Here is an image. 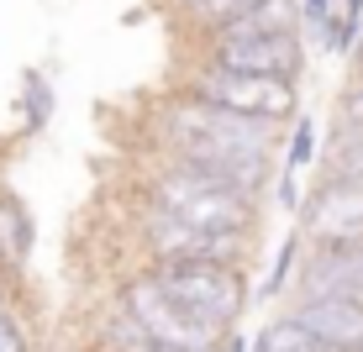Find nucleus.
Returning a JSON list of instances; mask_svg holds the SVG:
<instances>
[{
  "mask_svg": "<svg viewBox=\"0 0 363 352\" xmlns=\"http://www.w3.org/2000/svg\"><path fill=\"white\" fill-rule=\"evenodd\" d=\"M143 205L164 210L190 232H211V237H253V226H258L253 195H237L227 184L206 179V174L179 169V163H158V174H147Z\"/></svg>",
  "mask_w": 363,
  "mask_h": 352,
  "instance_id": "nucleus-1",
  "label": "nucleus"
},
{
  "mask_svg": "<svg viewBox=\"0 0 363 352\" xmlns=\"http://www.w3.org/2000/svg\"><path fill=\"white\" fill-rule=\"evenodd\" d=\"M147 273H153V284L164 289V295L195 326H206L211 336L237 331L247 300H253V289H247V268H237V263L179 258V263H147Z\"/></svg>",
  "mask_w": 363,
  "mask_h": 352,
  "instance_id": "nucleus-2",
  "label": "nucleus"
},
{
  "mask_svg": "<svg viewBox=\"0 0 363 352\" xmlns=\"http://www.w3.org/2000/svg\"><path fill=\"white\" fill-rule=\"evenodd\" d=\"M284 127L242 121L232 110L200 106L195 95H174L158 106V147H242V153H274Z\"/></svg>",
  "mask_w": 363,
  "mask_h": 352,
  "instance_id": "nucleus-3",
  "label": "nucleus"
},
{
  "mask_svg": "<svg viewBox=\"0 0 363 352\" xmlns=\"http://www.w3.org/2000/svg\"><path fill=\"white\" fill-rule=\"evenodd\" d=\"M184 95H195L200 106L232 110V116H242V121H264V127H284V121L300 116L295 84H279V79H247V74H227V69H211V64H200V69L190 74Z\"/></svg>",
  "mask_w": 363,
  "mask_h": 352,
  "instance_id": "nucleus-4",
  "label": "nucleus"
},
{
  "mask_svg": "<svg viewBox=\"0 0 363 352\" xmlns=\"http://www.w3.org/2000/svg\"><path fill=\"white\" fill-rule=\"evenodd\" d=\"M116 305L127 310L137 326H143V336H147L153 347H190V352H200V347H216V342H221V336H211L206 326H195L190 316H184L164 289L153 284V273H147V268L132 273V279H121Z\"/></svg>",
  "mask_w": 363,
  "mask_h": 352,
  "instance_id": "nucleus-5",
  "label": "nucleus"
},
{
  "mask_svg": "<svg viewBox=\"0 0 363 352\" xmlns=\"http://www.w3.org/2000/svg\"><path fill=\"white\" fill-rule=\"evenodd\" d=\"M295 232L306 247H363V184H311L300 195Z\"/></svg>",
  "mask_w": 363,
  "mask_h": 352,
  "instance_id": "nucleus-6",
  "label": "nucleus"
},
{
  "mask_svg": "<svg viewBox=\"0 0 363 352\" xmlns=\"http://www.w3.org/2000/svg\"><path fill=\"white\" fill-rule=\"evenodd\" d=\"M200 64L227 69V74H247V79H279L295 84L306 74V42L300 32L284 37H242V42H206V58Z\"/></svg>",
  "mask_w": 363,
  "mask_h": 352,
  "instance_id": "nucleus-7",
  "label": "nucleus"
},
{
  "mask_svg": "<svg viewBox=\"0 0 363 352\" xmlns=\"http://www.w3.org/2000/svg\"><path fill=\"white\" fill-rule=\"evenodd\" d=\"M295 300H363V247H311L295 268Z\"/></svg>",
  "mask_w": 363,
  "mask_h": 352,
  "instance_id": "nucleus-8",
  "label": "nucleus"
},
{
  "mask_svg": "<svg viewBox=\"0 0 363 352\" xmlns=\"http://www.w3.org/2000/svg\"><path fill=\"white\" fill-rule=\"evenodd\" d=\"M290 321H300L327 352H358L363 342V300H295Z\"/></svg>",
  "mask_w": 363,
  "mask_h": 352,
  "instance_id": "nucleus-9",
  "label": "nucleus"
},
{
  "mask_svg": "<svg viewBox=\"0 0 363 352\" xmlns=\"http://www.w3.org/2000/svg\"><path fill=\"white\" fill-rule=\"evenodd\" d=\"M32 242H37V226H32V210L21 205L16 195H0V273L16 279L32 258Z\"/></svg>",
  "mask_w": 363,
  "mask_h": 352,
  "instance_id": "nucleus-10",
  "label": "nucleus"
},
{
  "mask_svg": "<svg viewBox=\"0 0 363 352\" xmlns=\"http://www.w3.org/2000/svg\"><path fill=\"white\" fill-rule=\"evenodd\" d=\"M316 163H321V179L327 184H363V132L332 121V137L316 153Z\"/></svg>",
  "mask_w": 363,
  "mask_h": 352,
  "instance_id": "nucleus-11",
  "label": "nucleus"
},
{
  "mask_svg": "<svg viewBox=\"0 0 363 352\" xmlns=\"http://www.w3.org/2000/svg\"><path fill=\"white\" fill-rule=\"evenodd\" d=\"M90 347H100V352H147L153 342L143 336V326H137L127 310L111 300L106 310H100V321H95V342Z\"/></svg>",
  "mask_w": 363,
  "mask_h": 352,
  "instance_id": "nucleus-12",
  "label": "nucleus"
},
{
  "mask_svg": "<svg viewBox=\"0 0 363 352\" xmlns=\"http://www.w3.org/2000/svg\"><path fill=\"white\" fill-rule=\"evenodd\" d=\"M258 0H195V6H184V27L200 32V42H206L211 32H221L227 21H237L242 11H253Z\"/></svg>",
  "mask_w": 363,
  "mask_h": 352,
  "instance_id": "nucleus-13",
  "label": "nucleus"
},
{
  "mask_svg": "<svg viewBox=\"0 0 363 352\" xmlns=\"http://www.w3.org/2000/svg\"><path fill=\"white\" fill-rule=\"evenodd\" d=\"M48 121H53V84H48L43 69H27L21 74V127L43 132Z\"/></svg>",
  "mask_w": 363,
  "mask_h": 352,
  "instance_id": "nucleus-14",
  "label": "nucleus"
},
{
  "mask_svg": "<svg viewBox=\"0 0 363 352\" xmlns=\"http://www.w3.org/2000/svg\"><path fill=\"white\" fill-rule=\"evenodd\" d=\"M253 352H327V347H321V342H316V336H311L300 321L279 316V321H269L264 331H258Z\"/></svg>",
  "mask_w": 363,
  "mask_h": 352,
  "instance_id": "nucleus-15",
  "label": "nucleus"
},
{
  "mask_svg": "<svg viewBox=\"0 0 363 352\" xmlns=\"http://www.w3.org/2000/svg\"><path fill=\"white\" fill-rule=\"evenodd\" d=\"M321 153V142H316V116H295L290 121V142H284V169H311Z\"/></svg>",
  "mask_w": 363,
  "mask_h": 352,
  "instance_id": "nucleus-16",
  "label": "nucleus"
},
{
  "mask_svg": "<svg viewBox=\"0 0 363 352\" xmlns=\"http://www.w3.org/2000/svg\"><path fill=\"white\" fill-rule=\"evenodd\" d=\"M300 27L316 37V47L332 53V37H337V0H300Z\"/></svg>",
  "mask_w": 363,
  "mask_h": 352,
  "instance_id": "nucleus-17",
  "label": "nucleus"
},
{
  "mask_svg": "<svg viewBox=\"0 0 363 352\" xmlns=\"http://www.w3.org/2000/svg\"><path fill=\"white\" fill-rule=\"evenodd\" d=\"M363 37V0H337V37H332V53L347 58Z\"/></svg>",
  "mask_w": 363,
  "mask_h": 352,
  "instance_id": "nucleus-18",
  "label": "nucleus"
},
{
  "mask_svg": "<svg viewBox=\"0 0 363 352\" xmlns=\"http://www.w3.org/2000/svg\"><path fill=\"white\" fill-rule=\"evenodd\" d=\"M295 258H300V232L284 237V247H279V258H274V273H269V284H264V295H284V284H295Z\"/></svg>",
  "mask_w": 363,
  "mask_h": 352,
  "instance_id": "nucleus-19",
  "label": "nucleus"
},
{
  "mask_svg": "<svg viewBox=\"0 0 363 352\" xmlns=\"http://www.w3.org/2000/svg\"><path fill=\"white\" fill-rule=\"evenodd\" d=\"M337 121H342V127H358V132H363V79H353L342 95H337Z\"/></svg>",
  "mask_w": 363,
  "mask_h": 352,
  "instance_id": "nucleus-20",
  "label": "nucleus"
},
{
  "mask_svg": "<svg viewBox=\"0 0 363 352\" xmlns=\"http://www.w3.org/2000/svg\"><path fill=\"white\" fill-rule=\"evenodd\" d=\"M0 352H37L32 336H27V326L16 321V310H11V316H0Z\"/></svg>",
  "mask_w": 363,
  "mask_h": 352,
  "instance_id": "nucleus-21",
  "label": "nucleus"
},
{
  "mask_svg": "<svg viewBox=\"0 0 363 352\" xmlns=\"http://www.w3.org/2000/svg\"><path fill=\"white\" fill-rule=\"evenodd\" d=\"M274 200H279L284 210H300V179H295L290 169H284L279 179H274Z\"/></svg>",
  "mask_w": 363,
  "mask_h": 352,
  "instance_id": "nucleus-22",
  "label": "nucleus"
},
{
  "mask_svg": "<svg viewBox=\"0 0 363 352\" xmlns=\"http://www.w3.org/2000/svg\"><path fill=\"white\" fill-rule=\"evenodd\" d=\"M11 310H16V279L0 273V316H11Z\"/></svg>",
  "mask_w": 363,
  "mask_h": 352,
  "instance_id": "nucleus-23",
  "label": "nucleus"
},
{
  "mask_svg": "<svg viewBox=\"0 0 363 352\" xmlns=\"http://www.w3.org/2000/svg\"><path fill=\"white\" fill-rule=\"evenodd\" d=\"M216 352H253V347H247V336L227 331V336H221V342H216Z\"/></svg>",
  "mask_w": 363,
  "mask_h": 352,
  "instance_id": "nucleus-24",
  "label": "nucleus"
},
{
  "mask_svg": "<svg viewBox=\"0 0 363 352\" xmlns=\"http://www.w3.org/2000/svg\"><path fill=\"white\" fill-rule=\"evenodd\" d=\"M347 58H353V79H363V37H358V47H353Z\"/></svg>",
  "mask_w": 363,
  "mask_h": 352,
  "instance_id": "nucleus-25",
  "label": "nucleus"
},
{
  "mask_svg": "<svg viewBox=\"0 0 363 352\" xmlns=\"http://www.w3.org/2000/svg\"><path fill=\"white\" fill-rule=\"evenodd\" d=\"M169 6H179V11H184V6H195V0H169Z\"/></svg>",
  "mask_w": 363,
  "mask_h": 352,
  "instance_id": "nucleus-26",
  "label": "nucleus"
},
{
  "mask_svg": "<svg viewBox=\"0 0 363 352\" xmlns=\"http://www.w3.org/2000/svg\"><path fill=\"white\" fill-rule=\"evenodd\" d=\"M84 352H100V347H84Z\"/></svg>",
  "mask_w": 363,
  "mask_h": 352,
  "instance_id": "nucleus-27",
  "label": "nucleus"
},
{
  "mask_svg": "<svg viewBox=\"0 0 363 352\" xmlns=\"http://www.w3.org/2000/svg\"><path fill=\"white\" fill-rule=\"evenodd\" d=\"M358 352H363V342H358Z\"/></svg>",
  "mask_w": 363,
  "mask_h": 352,
  "instance_id": "nucleus-28",
  "label": "nucleus"
}]
</instances>
